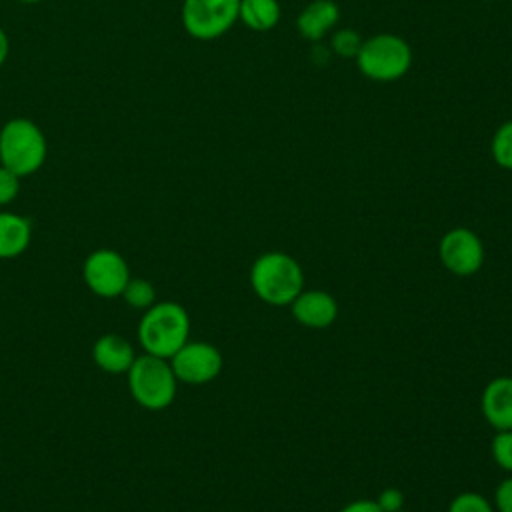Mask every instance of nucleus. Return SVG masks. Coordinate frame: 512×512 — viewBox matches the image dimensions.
Returning <instances> with one entry per match:
<instances>
[{
	"label": "nucleus",
	"instance_id": "26",
	"mask_svg": "<svg viewBox=\"0 0 512 512\" xmlns=\"http://www.w3.org/2000/svg\"><path fill=\"white\" fill-rule=\"evenodd\" d=\"M18 2H22V4H38L40 0H18Z\"/></svg>",
	"mask_w": 512,
	"mask_h": 512
},
{
	"label": "nucleus",
	"instance_id": "20",
	"mask_svg": "<svg viewBox=\"0 0 512 512\" xmlns=\"http://www.w3.org/2000/svg\"><path fill=\"white\" fill-rule=\"evenodd\" d=\"M448 512H494L492 504L478 492H462L452 498Z\"/></svg>",
	"mask_w": 512,
	"mask_h": 512
},
{
	"label": "nucleus",
	"instance_id": "8",
	"mask_svg": "<svg viewBox=\"0 0 512 512\" xmlns=\"http://www.w3.org/2000/svg\"><path fill=\"white\" fill-rule=\"evenodd\" d=\"M170 360L178 382L200 386L212 382L224 366L220 350L202 340H188Z\"/></svg>",
	"mask_w": 512,
	"mask_h": 512
},
{
	"label": "nucleus",
	"instance_id": "4",
	"mask_svg": "<svg viewBox=\"0 0 512 512\" xmlns=\"http://www.w3.org/2000/svg\"><path fill=\"white\" fill-rule=\"evenodd\" d=\"M126 378L134 402L144 410H164L176 398L178 380L174 376L170 360L166 358L144 352L142 356H136L126 372Z\"/></svg>",
	"mask_w": 512,
	"mask_h": 512
},
{
	"label": "nucleus",
	"instance_id": "16",
	"mask_svg": "<svg viewBox=\"0 0 512 512\" xmlns=\"http://www.w3.org/2000/svg\"><path fill=\"white\" fill-rule=\"evenodd\" d=\"M120 298L134 310H148L152 304H156V288L146 278H130L124 286Z\"/></svg>",
	"mask_w": 512,
	"mask_h": 512
},
{
	"label": "nucleus",
	"instance_id": "5",
	"mask_svg": "<svg viewBox=\"0 0 512 512\" xmlns=\"http://www.w3.org/2000/svg\"><path fill=\"white\" fill-rule=\"evenodd\" d=\"M358 70L376 82L400 80L412 66L410 44L392 32H380L362 40L356 54Z\"/></svg>",
	"mask_w": 512,
	"mask_h": 512
},
{
	"label": "nucleus",
	"instance_id": "24",
	"mask_svg": "<svg viewBox=\"0 0 512 512\" xmlns=\"http://www.w3.org/2000/svg\"><path fill=\"white\" fill-rule=\"evenodd\" d=\"M340 512H382V508L376 504V500L362 498V500L348 502Z\"/></svg>",
	"mask_w": 512,
	"mask_h": 512
},
{
	"label": "nucleus",
	"instance_id": "2",
	"mask_svg": "<svg viewBox=\"0 0 512 512\" xmlns=\"http://www.w3.org/2000/svg\"><path fill=\"white\" fill-rule=\"evenodd\" d=\"M254 294L270 306H290L304 290V272L296 258L286 252H264L250 268Z\"/></svg>",
	"mask_w": 512,
	"mask_h": 512
},
{
	"label": "nucleus",
	"instance_id": "15",
	"mask_svg": "<svg viewBox=\"0 0 512 512\" xmlns=\"http://www.w3.org/2000/svg\"><path fill=\"white\" fill-rule=\"evenodd\" d=\"M238 20L254 32L272 30L280 20L278 0H240Z\"/></svg>",
	"mask_w": 512,
	"mask_h": 512
},
{
	"label": "nucleus",
	"instance_id": "27",
	"mask_svg": "<svg viewBox=\"0 0 512 512\" xmlns=\"http://www.w3.org/2000/svg\"><path fill=\"white\" fill-rule=\"evenodd\" d=\"M400 512H408V510H400Z\"/></svg>",
	"mask_w": 512,
	"mask_h": 512
},
{
	"label": "nucleus",
	"instance_id": "7",
	"mask_svg": "<svg viewBox=\"0 0 512 512\" xmlns=\"http://www.w3.org/2000/svg\"><path fill=\"white\" fill-rule=\"evenodd\" d=\"M88 290L100 298H118L132 278L126 258L112 248L92 250L82 264Z\"/></svg>",
	"mask_w": 512,
	"mask_h": 512
},
{
	"label": "nucleus",
	"instance_id": "17",
	"mask_svg": "<svg viewBox=\"0 0 512 512\" xmlns=\"http://www.w3.org/2000/svg\"><path fill=\"white\" fill-rule=\"evenodd\" d=\"M490 152H492L494 162L500 168L512 170V120H506L496 128V132L492 136Z\"/></svg>",
	"mask_w": 512,
	"mask_h": 512
},
{
	"label": "nucleus",
	"instance_id": "10",
	"mask_svg": "<svg viewBox=\"0 0 512 512\" xmlns=\"http://www.w3.org/2000/svg\"><path fill=\"white\" fill-rule=\"evenodd\" d=\"M292 316L306 328L322 330L338 318V302L326 290H302L290 304Z\"/></svg>",
	"mask_w": 512,
	"mask_h": 512
},
{
	"label": "nucleus",
	"instance_id": "12",
	"mask_svg": "<svg viewBox=\"0 0 512 512\" xmlns=\"http://www.w3.org/2000/svg\"><path fill=\"white\" fill-rule=\"evenodd\" d=\"M94 364L108 374H126L132 362L136 360L132 344L120 334H102L92 344Z\"/></svg>",
	"mask_w": 512,
	"mask_h": 512
},
{
	"label": "nucleus",
	"instance_id": "9",
	"mask_svg": "<svg viewBox=\"0 0 512 512\" xmlns=\"http://www.w3.org/2000/svg\"><path fill=\"white\" fill-rule=\"evenodd\" d=\"M438 256L448 272L456 276H470L484 264V244L474 230L456 226L440 238Z\"/></svg>",
	"mask_w": 512,
	"mask_h": 512
},
{
	"label": "nucleus",
	"instance_id": "23",
	"mask_svg": "<svg viewBox=\"0 0 512 512\" xmlns=\"http://www.w3.org/2000/svg\"><path fill=\"white\" fill-rule=\"evenodd\" d=\"M494 506L498 512H512V476L498 484L494 492Z\"/></svg>",
	"mask_w": 512,
	"mask_h": 512
},
{
	"label": "nucleus",
	"instance_id": "11",
	"mask_svg": "<svg viewBox=\"0 0 512 512\" xmlns=\"http://www.w3.org/2000/svg\"><path fill=\"white\" fill-rule=\"evenodd\" d=\"M480 410L496 432L512 430V376H496L484 386Z\"/></svg>",
	"mask_w": 512,
	"mask_h": 512
},
{
	"label": "nucleus",
	"instance_id": "25",
	"mask_svg": "<svg viewBox=\"0 0 512 512\" xmlns=\"http://www.w3.org/2000/svg\"><path fill=\"white\" fill-rule=\"evenodd\" d=\"M8 52H10V40H8L6 32L0 28V68H2V64L6 62Z\"/></svg>",
	"mask_w": 512,
	"mask_h": 512
},
{
	"label": "nucleus",
	"instance_id": "13",
	"mask_svg": "<svg viewBox=\"0 0 512 512\" xmlns=\"http://www.w3.org/2000/svg\"><path fill=\"white\" fill-rule=\"evenodd\" d=\"M340 20V8L334 0H312L296 18V28L310 42L322 40Z\"/></svg>",
	"mask_w": 512,
	"mask_h": 512
},
{
	"label": "nucleus",
	"instance_id": "21",
	"mask_svg": "<svg viewBox=\"0 0 512 512\" xmlns=\"http://www.w3.org/2000/svg\"><path fill=\"white\" fill-rule=\"evenodd\" d=\"M20 192V176L0 164V208L16 200Z\"/></svg>",
	"mask_w": 512,
	"mask_h": 512
},
{
	"label": "nucleus",
	"instance_id": "6",
	"mask_svg": "<svg viewBox=\"0 0 512 512\" xmlns=\"http://www.w3.org/2000/svg\"><path fill=\"white\" fill-rule=\"evenodd\" d=\"M240 0H184L182 26L196 40H216L236 22Z\"/></svg>",
	"mask_w": 512,
	"mask_h": 512
},
{
	"label": "nucleus",
	"instance_id": "3",
	"mask_svg": "<svg viewBox=\"0 0 512 512\" xmlns=\"http://www.w3.org/2000/svg\"><path fill=\"white\" fill-rule=\"evenodd\" d=\"M48 156L42 128L30 118H12L0 128V164L24 178L38 172Z\"/></svg>",
	"mask_w": 512,
	"mask_h": 512
},
{
	"label": "nucleus",
	"instance_id": "19",
	"mask_svg": "<svg viewBox=\"0 0 512 512\" xmlns=\"http://www.w3.org/2000/svg\"><path fill=\"white\" fill-rule=\"evenodd\" d=\"M360 44H362V40H360L358 32L352 28H342V30L334 32L332 40H330L332 50L342 58H356Z\"/></svg>",
	"mask_w": 512,
	"mask_h": 512
},
{
	"label": "nucleus",
	"instance_id": "28",
	"mask_svg": "<svg viewBox=\"0 0 512 512\" xmlns=\"http://www.w3.org/2000/svg\"><path fill=\"white\" fill-rule=\"evenodd\" d=\"M486 2H494V0H486Z\"/></svg>",
	"mask_w": 512,
	"mask_h": 512
},
{
	"label": "nucleus",
	"instance_id": "1",
	"mask_svg": "<svg viewBox=\"0 0 512 512\" xmlns=\"http://www.w3.org/2000/svg\"><path fill=\"white\" fill-rule=\"evenodd\" d=\"M136 336L146 354L168 360L190 340V316L178 302H156L142 312Z\"/></svg>",
	"mask_w": 512,
	"mask_h": 512
},
{
	"label": "nucleus",
	"instance_id": "14",
	"mask_svg": "<svg viewBox=\"0 0 512 512\" xmlns=\"http://www.w3.org/2000/svg\"><path fill=\"white\" fill-rule=\"evenodd\" d=\"M32 242V224L26 216L0 210V260L18 258Z\"/></svg>",
	"mask_w": 512,
	"mask_h": 512
},
{
	"label": "nucleus",
	"instance_id": "22",
	"mask_svg": "<svg viewBox=\"0 0 512 512\" xmlns=\"http://www.w3.org/2000/svg\"><path fill=\"white\" fill-rule=\"evenodd\" d=\"M376 504L382 508V512H400L404 510V492L398 488H384L378 494Z\"/></svg>",
	"mask_w": 512,
	"mask_h": 512
},
{
	"label": "nucleus",
	"instance_id": "18",
	"mask_svg": "<svg viewBox=\"0 0 512 512\" xmlns=\"http://www.w3.org/2000/svg\"><path fill=\"white\" fill-rule=\"evenodd\" d=\"M490 452L502 470L512 472V430H498L492 438Z\"/></svg>",
	"mask_w": 512,
	"mask_h": 512
}]
</instances>
